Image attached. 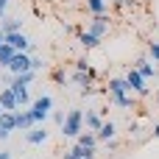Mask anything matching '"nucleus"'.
<instances>
[{"mask_svg": "<svg viewBox=\"0 0 159 159\" xmlns=\"http://www.w3.org/2000/svg\"><path fill=\"white\" fill-rule=\"evenodd\" d=\"M14 56H17V50H14L11 45H0V67H3V70H8V67H11Z\"/></svg>", "mask_w": 159, "mask_h": 159, "instance_id": "nucleus-18", "label": "nucleus"}, {"mask_svg": "<svg viewBox=\"0 0 159 159\" xmlns=\"http://www.w3.org/2000/svg\"><path fill=\"white\" fill-rule=\"evenodd\" d=\"M36 123H34V115H31V109H20L17 112V129L20 131H31Z\"/></svg>", "mask_w": 159, "mask_h": 159, "instance_id": "nucleus-11", "label": "nucleus"}, {"mask_svg": "<svg viewBox=\"0 0 159 159\" xmlns=\"http://www.w3.org/2000/svg\"><path fill=\"white\" fill-rule=\"evenodd\" d=\"M89 67H92V61L87 56H78L75 59V73H89Z\"/></svg>", "mask_w": 159, "mask_h": 159, "instance_id": "nucleus-25", "label": "nucleus"}, {"mask_svg": "<svg viewBox=\"0 0 159 159\" xmlns=\"http://www.w3.org/2000/svg\"><path fill=\"white\" fill-rule=\"evenodd\" d=\"M75 39H78V45H81L84 50H95V48L101 45V39H98V36H92L89 31H75Z\"/></svg>", "mask_w": 159, "mask_h": 159, "instance_id": "nucleus-10", "label": "nucleus"}, {"mask_svg": "<svg viewBox=\"0 0 159 159\" xmlns=\"http://www.w3.org/2000/svg\"><path fill=\"white\" fill-rule=\"evenodd\" d=\"M25 140H28L31 145H42V143L48 140V131H45V126H34L31 131H25Z\"/></svg>", "mask_w": 159, "mask_h": 159, "instance_id": "nucleus-14", "label": "nucleus"}, {"mask_svg": "<svg viewBox=\"0 0 159 159\" xmlns=\"http://www.w3.org/2000/svg\"><path fill=\"white\" fill-rule=\"evenodd\" d=\"M50 81L59 84V87H64V84L70 81V75L64 73V67H53V70H50Z\"/></svg>", "mask_w": 159, "mask_h": 159, "instance_id": "nucleus-22", "label": "nucleus"}, {"mask_svg": "<svg viewBox=\"0 0 159 159\" xmlns=\"http://www.w3.org/2000/svg\"><path fill=\"white\" fill-rule=\"evenodd\" d=\"M31 70H34L31 67V53H17L14 61H11V67H8L11 75H22V73H31Z\"/></svg>", "mask_w": 159, "mask_h": 159, "instance_id": "nucleus-5", "label": "nucleus"}, {"mask_svg": "<svg viewBox=\"0 0 159 159\" xmlns=\"http://www.w3.org/2000/svg\"><path fill=\"white\" fill-rule=\"evenodd\" d=\"M131 67H134V70H137V73H140L145 81H148V78H154V75L159 73V67L154 64V61H151V59H148V56H140V59H137Z\"/></svg>", "mask_w": 159, "mask_h": 159, "instance_id": "nucleus-6", "label": "nucleus"}, {"mask_svg": "<svg viewBox=\"0 0 159 159\" xmlns=\"http://www.w3.org/2000/svg\"><path fill=\"white\" fill-rule=\"evenodd\" d=\"M31 115H34V123L36 126H45V120L53 115V98L50 95H42L31 103Z\"/></svg>", "mask_w": 159, "mask_h": 159, "instance_id": "nucleus-2", "label": "nucleus"}, {"mask_svg": "<svg viewBox=\"0 0 159 159\" xmlns=\"http://www.w3.org/2000/svg\"><path fill=\"white\" fill-rule=\"evenodd\" d=\"M87 75H89V81H92V84L98 81V70H95V67H89V73H87Z\"/></svg>", "mask_w": 159, "mask_h": 159, "instance_id": "nucleus-28", "label": "nucleus"}, {"mask_svg": "<svg viewBox=\"0 0 159 159\" xmlns=\"http://www.w3.org/2000/svg\"><path fill=\"white\" fill-rule=\"evenodd\" d=\"M151 134H154V137H157V140H159V123H157V126H154V131H151Z\"/></svg>", "mask_w": 159, "mask_h": 159, "instance_id": "nucleus-35", "label": "nucleus"}, {"mask_svg": "<svg viewBox=\"0 0 159 159\" xmlns=\"http://www.w3.org/2000/svg\"><path fill=\"white\" fill-rule=\"evenodd\" d=\"M0 31L8 36V34H17V31H22V20L20 17H6V20H0Z\"/></svg>", "mask_w": 159, "mask_h": 159, "instance_id": "nucleus-15", "label": "nucleus"}, {"mask_svg": "<svg viewBox=\"0 0 159 159\" xmlns=\"http://www.w3.org/2000/svg\"><path fill=\"white\" fill-rule=\"evenodd\" d=\"M98 154H92V151H84V148H78V145H73L70 151H64L61 159H95Z\"/></svg>", "mask_w": 159, "mask_h": 159, "instance_id": "nucleus-20", "label": "nucleus"}, {"mask_svg": "<svg viewBox=\"0 0 159 159\" xmlns=\"http://www.w3.org/2000/svg\"><path fill=\"white\" fill-rule=\"evenodd\" d=\"M106 87H109V95H134L131 87H129V81L126 78H117V75H112L106 81Z\"/></svg>", "mask_w": 159, "mask_h": 159, "instance_id": "nucleus-7", "label": "nucleus"}, {"mask_svg": "<svg viewBox=\"0 0 159 159\" xmlns=\"http://www.w3.org/2000/svg\"><path fill=\"white\" fill-rule=\"evenodd\" d=\"M70 81H73V84H78L81 89H87V87H95V84L89 81V75H87V73H73V75H70Z\"/></svg>", "mask_w": 159, "mask_h": 159, "instance_id": "nucleus-23", "label": "nucleus"}, {"mask_svg": "<svg viewBox=\"0 0 159 159\" xmlns=\"http://www.w3.org/2000/svg\"><path fill=\"white\" fill-rule=\"evenodd\" d=\"M87 3V11L92 14V17H98V14H106L109 11V0H84Z\"/></svg>", "mask_w": 159, "mask_h": 159, "instance_id": "nucleus-19", "label": "nucleus"}, {"mask_svg": "<svg viewBox=\"0 0 159 159\" xmlns=\"http://www.w3.org/2000/svg\"><path fill=\"white\" fill-rule=\"evenodd\" d=\"M31 67H34V73H36V70H42V67H45V59H39V56H31Z\"/></svg>", "mask_w": 159, "mask_h": 159, "instance_id": "nucleus-26", "label": "nucleus"}, {"mask_svg": "<svg viewBox=\"0 0 159 159\" xmlns=\"http://www.w3.org/2000/svg\"><path fill=\"white\" fill-rule=\"evenodd\" d=\"M117 137V123L115 120H103V126H101V131H98V140L101 143H109V140H115Z\"/></svg>", "mask_w": 159, "mask_h": 159, "instance_id": "nucleus-12", "label": "nucleus"}, {"mask_svg": "<svg viewBox=\"0 0 159 159\" xmlns=\"http://www.w3.org/2000/svg\"><path fill=\"white\" fill-rule=\"evenodd\" d=\"M126 81H129V87H131V92H134V95H140V98H145V95L151 92V89H148V81H145V78H143V75H140V73H137L134 67L129 70V75H126Z\"/></svg>", "mask_w": 159, "mask_h": 159, "instance_id": "nucleus-4", "label": "nucleus"}, {"mask_svg": "<svg viewBox=\"0 0 159 159\" xmlns=\"http://www.w3.org/2000/svg\"><path fill=\"white\" fill-rule=\"evenodd\" d=\"M117 148H120V140H117V137H115V140H109V143H106V151H117Z\"/></svg>", "mask_w": 159, "mask_h": 159, "instance_id": "nucleus-27", "label": "nucleus"}, {"mask_svg": "<svg viewBox=\"0 0 159 159\" xmlns=\"http://www.w3.org/2000/svg\"><path fill=\"white\" fill-rule=\"evenodd\" d=\"M154 101H157V103H159V87H157V92H154Z\"/></svg>", "mask_w": 159, "mask_h": 159, "instance_id": "nucleus-37", "label": "nucleus"}, {"mask_svg": "<svg viewBox=\"0 0 159 159\" xmlns=\"http://www.w3.org/2000/svg\"><path fill=\"white\" fill-rule=\"evenodd\" d=\"M0 159H11V154L8 151H0Z\"/></svg>", "mask_w": 159, "mask_h": 159, "instance_id": "nucleus-34", "label": "nucleus"}, {"mask_svg": "<svg viewBox=\"0 0 159 159\" xmlns=\"http://www.w3.org/2000/svg\"><path fill=\"white\" fill-rule=\"evenodd\" d=\"M0 45H6V34L3 31H0Z\"/></svg>", "mask_w": 159, "mask_h": 159, "instance_id": "nucleus-36", "label": "nucleus"}, {"mask_svg": "<svg viewBox=\"0 0 159 159\" xmlns=\"http://www.w3.org/2000/svg\"><path fill=\"white\" fill-rule=\"evenodd\" d=\"M0 126L11 134V131H17V112H3L0 115Z\"/></svg>", "mask_w": 159, "mask_h": 159, "instance_id": "nucleus-21", "label": "nucleus"}, {"mask_svg": "<svg viewBox=\"0 0 159 159\" xmlns=\"http://www.w3.org/2000/svg\"><path fill=\"white\" fill-rule=\"evenodd\" d=\"M89 95H95V87H87V89H81V98H89Z\"/></svg>", "mask_w": 159, "mask_h": 159, "instance_id": "nucleus-29", "label": "nucleus"}, {"mask_svg": "<svg viewBox=\"0 0 159 159\" xmlns=\"http://www.w3.org/2000/svg\"><path fill=\"white\" fill-rule=\"evenodd\" d=\"M3 140H8V131H6V129L0 126V143H3Z\"/></svg>", "mask_w": 159, "mask_h": 159, "instance_id": "nucleus-32", "label": "nucleus"}, {"mask_svg": "<svg viewBox=\"0 0 159 159\" xmlns=\"http://www.w3.org/2000/svg\"><path fill=\"white\" fill-rule=\"evenodd\" d=\"M123 3H126V8H134L137 6V0H123Z\"/></svg>", "mask_w": 159, "mask_h": 159, "instance_id": "nucleus-33", "label": "nucleus"}, {"mask_svg": "<svg viewBox=\"0 0 159 159\" xmlns=\"http://www.w3.org/2000/svg\"><path fill=\"white\" fill-rule=\"evenodd\" d=\"M109 101L115 106H120V109H134L137 106V98L134 95H109Z\"/></svg>", "mask_w": 159, "mask_h": 159, "instance_id": "nucleus-17", "label": "nucleus"}, {"mask_svg": "<svg viewBox=\"0 0 159 159\" xmlns=\"http://www.w3.org/2000/svg\"><path fill=\"white\" fill-rule=\"evenodd\" d=\"M36 78V73L31 70V73H22V75H14V81H11V87L8 89H28V84Z\"/></svg>", "mask_w": 159, "mask_h": 159, "instance_id": "nucleus-16", "label": "nucleus"}, {"mask_svg": "<svg viewBox=\"0 0 159 159\" xmlns=\"http://www.w3.org/2000/svg\"><path fill=\"white\" fill-rule=\"evenodd\" d=\"M123 6H126L123 0H112V8H123Z\"/></svg>", "mask_w": 159, "mask_h": 159, "instance_id": "nucleus-31", "label": "nucleus"}, {"mask_svg": "<svg viewBox=\"0 0 159 159\" xmlns=\"http://www.w3.org/2000/svg\"><path fill=\"white\" fill-rule=\"evenodd\" d=\"M81 134H84V112H81V109H70V112H67V120H64V126H61V137L78 140Z\"/></svg>", "mask_w": 159, "mask_h": 159, "instance_id": "nucleus-1", "label": "nucleus"}, {"mask_svg": "<svg viewBox=\"0 0 159 159\" xmlns=\"http://www.w3.org/2000/svg\"><path fill=\"white\" fill-rule=\"evenodd\" d=\"M0 109H3V112H20L17 95H14L8 87H3V89H0Z\"/></svg>", "mask_w": 159, "mask_h": 159, "instance_id": "nucleus-8", "label": "nucleus"}, {"mask_svg": "<svg viewBox=\"0 0 159 159\" xmlns=\"http://www.w3.org/2000/svg\"><path fill=\"white\" fill-rule=\"evenodd\" d=\"M87 31H89L92 36L103 39V36L112 31V17H109V14H98V17H92V20H89V25H87Z\"/></svg>", "mask_w": 159, "mask_h": 159, "instance_id": "nucleus-3", "label": "nucleus"}, {"mask_svg": "<svg viewBox=\"0 0 159 159\" xmlns=\"http://www.w3.org/2000/svg\"><path fill=\"white\" fill-rule=\"evenodd\" d=\"M98 143H101V140H98V134H95V131H84V134L75 140V145H78V148L92 151V154H98Z\"/></svg>", "mask_w": 159, "mask_h": 159, "instance_id": "nucleus-9", "label": "nucleus"}, {"mask_svg": "<svg viewBox=\"0 0 159 159\" xmlns=\"http://www.w3.org/2000/svg\"><path fill=\"white\" fill-rule=\"evenodd\" d=\"M129 131L131 134H140V123H129Z\"/></svg>", "mask_w": 159, "mask_h": 159, "instance_id": "nucleus-30", "label": "nucleus"}, {"mask_svg": "<svg viewBox=\"0 0 159 159\" xmlns=\"http://www.w3.org/2000/svg\"><path fill=\"white\" fill-rule=\"evenodd\" d=\"M84 123H87V129H89V131H95V134H98V131H101V126H103V117H101L95 109H87Z\"/></svg>", "mask_w": 159, "mask_h": 159, "instance_id": "nucleus-13", "label": "nucleus"}, {"mask_svg": "<svg viewBox=\"0 0 159 159\" xmlns=\"http://www.w3.org/2000/svg\"><path fill=\"white\" fill-rule=\"evenodd\" d=\"M145 53H148V59H151L154 64H159V39H151V42H148V50H145Z\"/></svg>", "mask_w": 159, "mask_h": 159, "instance_id": "nucleus-24", "label": "nucleus"}]
</instances>
